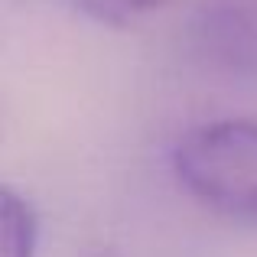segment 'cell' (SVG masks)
<instances>
[{"instance_id": "6da1fadb", "label": "cell", "mask_w": 257, "mask_h": 257, "mask_svg": "<svg viewBox=\"0 0 257 257\" xmlns=\"http://www.w3.org/2000/svg\"><path fill=\"white\" fill-rule=\"evenodd\" d=\"M173 173L192 199L257 225V124L208 120L182 134L173 147Z\"/></svg>"}, {"instance_id": "5b68a950", "label": "cell", "mask_w": 257, "mask_h": 257, "mask_svg": "<svg viewBox=\"0 0 257 257\" xmlns=\"http://www.w3.org/2000/svg\"><path fill=\"white\" fill-rule=\"evenodd\" d=\"M75 257H120V254L114 251L111 244H101V241H94V244H85Z\"/></svg>"}, {"instance_id": "277c9868", "label": "cell", "mask_w": 257, "mask_h": 257, "mask_svg": "<svg viewBox=\"0 0 257 257\" xmlns=\"http://www.w3.org/2000/svg\"><path fill=\"white\" fill-rule=\"evenodd\" d=\"M176 0H69L78 17L91 20L107 30H134V26L153 20Z\"/></svg>"}, {"instance_id": "3957f363", "label": "cell", "mask_w": 257, "mask_h": 257, "mask_svg": "<svg viewBox=\"0 0 257 257\" xmlns=\"http://www.w3.org/2000/svg\"><path fill=\"white\" fill-rule=\"evenodd\" d=\"M36 234L30 202L0 182V257H36Z\"/></svg>"}, {"instance_id": "7a4b0ae2", "label": "cell", "mask_w": 257, "mask_h": 257, "mask_svg": "<svg viewBox=\"0 0 257 257\" xmlns=\"http://www.w3.org/2000/svg\"><path fill=\"white\" fill-rule=\"evenodd\" d=\"M189 43L218 75L257 85V0H192Z\"/></svg>"}]
</instances>
